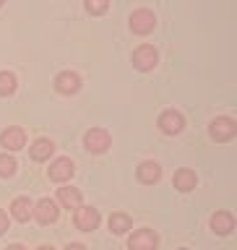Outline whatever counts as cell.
<instances>
[{
  "label": "cell",
  "mask_w": 237,
  "mask_h": 250,
  "mask_svg": "<svg viewBox=\"0 0 237 250\" xmlns=\"http://www.w3.org/2000/svg\"><path fill=\"white\" fill-rule=\"evenodd\" d=\"M154 26H156V16L151 11L141 8V11H133L130 13V29H133V34H149V31H154Z\"/></svg>",
  "instance_id": "6da1fadb"
},
{
  "label": "cell",
  "mask_w": 237,
  "mask_h": 250,
  "mask_svg": "<svg viewBox=\"0 0 237 250\" xmlns=\"http://www.w3.org/2000/svg\"><path fill=\"white\" fill-rule=\"evenodd\" d=\"M209 133L214 141H230V138H235L237 125H235L232 117H216V120L209 125Z\"/></svg>",
  "instance_id": "7a4b0ae2"
},
{
  "label": "cell",
  "mask_w": 237,
  "mask_h": 250,
  "mask_svg": "<svg viewBox=\"0 0 237 250\" xmlns=\"http://www.w3.org/2000/svg\"><path fill=\"white\" fill-rule=\"evenodd\" d=\"M84 144H86V148H89V151L102 154V151H107V148H109L112 138H109V133H107V130L94 128V130H89V133L84 136Z\"/></svg>",
  "instance_id": "3957f363"
},
{
  "label": "cell",
  "mask_w": 237,
  "mask_h": 250,
  "mask_svg": "<svg viewBox=\"0 0 237 250\" xmlns=\"http://www.w3.org/2000/svg\"><path fill=\"white\" fill-rule=\"evenodd\" d=\"M156 242H159V237H156L154 229H138L130 234L128 248L130 250H156Z\"/></svg>",
  "instance_id": "277c9868"
},
{
  "label": "cell",
  "mask_w": 237,
  "mask_h": 250,
  "mask_svg": "<svg viewBox=\"0 0 237 250\" xmlns=\"http://www.w3.org/2000/svg\"><path fill=\"white\" fill-rule=\"evenodd\" d=\"M156 60H159V55H156V50L151 44H141L136 52H133V65H136L138 70H151L156 68Z\"/></svg>",
  "instance_id": "5b68a950"
},
{
  "label": "cell",
  "mask_w": 237,
  "mask_h": 250,
  "mask_svg": "<svg viewBox=\"0 0 237 250\" xmlns=\"http://www.w3.org/2000/svg\"><path fill=\"white\" fill-rule=\"evenodd\" d=\"M76 227L81 232H91L99 227V211L91 206H78L76 208Z\"/></svg>",
  "instance_id": "8992f818"
},
{
  "label": "cell",
  "mask_w": 237,
  "mask_h": 250,
  "mask_svg": "<svg viewBox=\"0 0 237 250\" xmlns=\"http://www.w3.org/2000/svg\"><path fill=\"white\" fill-rule=\"evenodd\" d=\"M159 128H162V133H167V136H177V133L185 128V117L180 112H175V109H167V112L159 115Z\"/></svg>",
  "instance_id": "52a82bcc"
},
{
  "label": "cell",
  "mask_w": 237,
  "mask_h": 250,
  "mask_svg": "<svg viewBox=\"0 0 237 250\" xmlns=\"http://www.w3.org/2000/svg\"><path fill=\"white\" fill-rule=\"evenodd\" d=\"M58 214H60L58 203H55L52 198H42V201L34 206V214H31V216H37L39 224H52L55 219H58Z\"/></svg>",
  "instance_id": "ba28073f"
},
{
  "label": "cell",
  "mask_w": 237,
  "mask_h": 250,
  "mask_svg": "<svg viewBox=\"0 0 237 250\" xmlns=\"http://www.w3.org/2000/svg\"><path fill=\"white\" fill-rule=\"evenodd\" d=\"M73 172H76L73 162L65 159V156H60V159H55L50 164V180H55V183H65V180L73 177Z\"/></svg>",
  "instance_id": "9c48e42d"
},
{
  "label": "cell",
  "mask_w": 237,
  "mask_h": 250,
  "mask_svg": "<svg viewBox=\"0 0 237 250\" xmlns=\"http://www.w3.org/2000/svg\"><path fill=\"white\" fill-rule=\"evenodd\" d=\"M55 89L60 94H76L81 89V78H78V73H73V70H63V73H58V78H55Z\"/></svg>",
  "instance_id": "30bf717a"
},
{
  "label": "cell",
  "mask_w": 237,
  "mask_h": 250,
  "mask_svg": "<svg viewBox=\"0 0 237 250\" xmlns=\"http://www.w3.org/2000/svg\"><path fill=\"white\" fill-rule=\"evenodd\" d=\"M0 144L5 148H11V151H19V148H23V144H26V133L21 128H8V130L0 133Z\"/></svg>",
  "instance_id": "8fae6325"
},
{
  "label": "cell",
  "mask_w": 237,
  "mask_h": 250,
  "mask_svg": "<svg viewBox=\"0 0 237 250\" xmlns=\"http://www.w3.org/2000/svg\"><path fill=\"white\" fill-rule=\"evenodd\" d=\"M11 214L16 222H29L31 214H34V203H31L26 195H19L13 203H11Z\"/></svg>",
  "instance_id": "7c38bea8"
},
{
  "label": "cell",
  "mask_w": 237,
  "mask_h": 250,
  "mask_svg": "<svg viewBox=\"0 0 237 250\" xmlns=\"http://www.w3.org/2000/svg\"><path fill=\"white\" fill-rule=\"evenodd\" d=\"M232 227H235V219H232V214H227V211H216V214L211 216V229L216 234H230Z\"/></svg>",
  "instance_id": "4fadbf2b"
},
{
  "label": "cell",
  "mask_w": 237,
  "mask_h": 250,
  "mask_svg": "<svg viewBox=\"0 0 237 250\" xmlns=\"http://www.w3.org/2000/svg\"><path fill=\"white\" fill-rule=\"evenodd\" d=\"M162 177V167L156 162H141V167H138V180L141 183H156V180Z\"/></svg>",
  "instance_id": "5bb4252c"
},
{
  "label": "cell",
  "mask_w": 237,
  "mask_h": 250,
  "mask_svg": "<svg viewBox=\"0 0 237 250\" xmlns=\"http://www.w3.org/2000/svg\"><path fill=\"white\" fill-rule=\"evenodd\" d=\"M55 151V144L52 141H47V138H39L34 141V146H31V159H37V162H44V159H50Z\"/></svg>",
  "instance_id": "9a60e30c"
},
{
  "label": "cell",
  "mask_w": 237,
  "mask_h": 250,
  "mask_svg": "<svg viewBox=\"0 0 237 250\" xmlns=\"http://www.w3.org/2000/svg\"><path fill=\"white\" fill-rule=\"evenodd\" d=\"M175 188H177L180 193H191L193 188H195V172H191V169L175 172Z\"/></svg>",
  "instance_id": "2e32d148"
},
{
  "label": "cell",
  "mask_w": 237,
  "mask_h": 250,
  "mask_svg": "<svg viewBox=\"0 0 237 250\" xmlns=\"http://www.w3.org/2000/svg\"><path fill=\"white\" fill-rule=\"evenodd\" d=\"M58 201L65 208H78V206H81V193H78L76 188H60V190H58Z\"/></svg>",
  "instance_id": "e0dca14e"
},
{
  "label": "cell",
  "mask_w": 237,
  "mask_h": 250,
  "mask_svg": "<svg viewBox=\"0 0 237 250\" xmlns=\"http://www.w3.org/2000/svg\"><path fill=\"white\" fill-rule=\"evenodd\" d=\"M109 229L115 234H125L130 229V216L128 214H112L109 216Z\"/></svg>",
  "instance_id": "ac0fdd59"
},
{
  "label": "cell",
  "mask_w": 237,
  "mask_h": 250,
  "mask_svg": "<svg viewBox=\"0 0 237 250\" xmlns=\"http://www.w3.org/2000/svg\"><path fill=\"white\" fill-rule=\"evenodd\" d=\"M13 91H16V76L3 70L0 73V97H11Z\"/></svg>",
  "instance_id": "d6986e66"
},
{
  "label": "cell",
  "mask_w": 237,
  "mask_h": 250,
  "mask_svg": "<svg viewBox=\"0 0 237 250\" xmlns=\"http://www.w3.org/2000/svg\"><path fill=\"white\" fill-rule=\"evenodd\" d=\"M16 175V159L8 154H0V177H11Z\"/></svg>",
  "instance_id": "ffe728a7"
},
{
  "label": "cell",
  "mask_w": 237,
  "mask_h": 250,
  "mask_svg": "<svg viewBox=\"0 0 237 250\" xmlns=\"http://www.w3.org/2000/svg\"><path fill=\"white\" fill-rule=\"evenodd\" d=\"M107 8H109V0H86V11L94 13V16L105 13Z\"/></svg>",
  "instance_id": "44dd1931"
},
{
  "label": "cell",
  "mask_w": 237,
  "mask_h": 250,
  "mask_svg": "<svg viewBox=\"0 0 237 250\" xmlns=\"http://www.w3.org/2000/svg\"><path fill=\"white\" fill-rule=\"evenodd\" d=\"M8 229V214H5V211H0V234H3Z\"/></svg>",
  "instance_id": "7402d4cb"
},
{
  "label": "cell",
  "mask_w": 237,
  "mask_h": 250,
  "mask_svg": "<svg viewBox=\"0 0 237 250\" xmlns=\"http://www.w3.org/2000/svg\"><path fill=\"white\" fill-rule=\"evenodd\" d=\"M65 250H86V248H84V245H78V242H73V245H68Z\"/></svg>",
  "instance_id": "603a6c76"
},
{
  "label": "cell",
  "mask_w": 237,
  "mask_h": 250,
  "mask_svg": "<svg viewBox=\"0 0 237 250\" xmlns=\"http://www.w3.org/2000/svg\"><path fill=\"white\" fill-rule=\"evenodd\" d=\"M8 250H26L23 245H8Z\"/></svg>",
  "instance_id": "cb8c5ba5"
},
{
  "label": "cell",
  "mask_w": 237,
  "mask_h": 250,
  "mask_svg": "<svg viewBox=\"0 0 237 250\" xmlns=\"http://www.w3.org/2000/svg\"><path fill=\"white\" fill-rule=\"evenodd\" d=\"M37 250H55V248H50V245H42V248H37Z\"/></svg>",
  "instance_id": "d4e9b609"
},
{
  "label": "cell",
  "mask_w": 237,
  "mask_h": 250,
  "mask_svg": "<svg viewBox=\"0 0 237 250\" xmlns=\"http://www.w3.org/2000/svg\"><path fill=\"white\" fill-rule=\"evenodd\" d=\"M3 3H5V0H0V5H3Z\"/></svg>",
  "instance_id": "484cf974"
},
{
  "label": "cell",
  "mask_w": 237,
  "mask_h": 250,
  "mask_svg": "<svg viewBox=\"0 0 237 250\" xmlns=\"http://www.w3.org/2000/svg\"><path fill=\"white\" fill-rule=\"evenodd\" d=\"M180 250H188V248H180Z\"/></svg>",
  "instance_id": "4316f807"
}]
</instances>
